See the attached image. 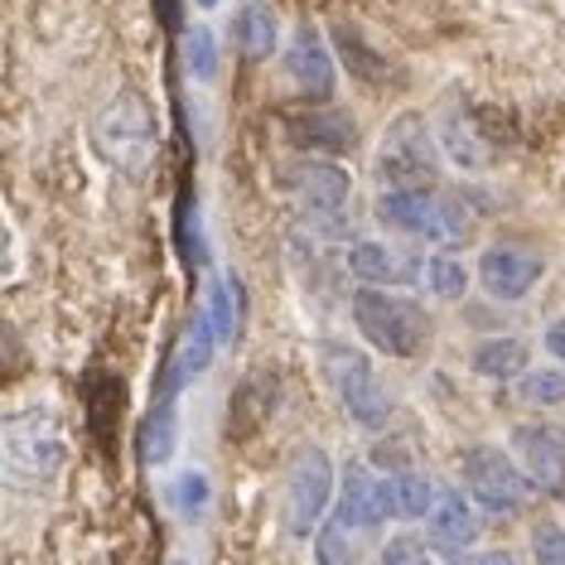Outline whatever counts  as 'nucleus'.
Returning <instances> with one entry per match:
<instances>
[{"instance_id":"obj_2","label":"nucleus","mask_w":565,"mask_h":565,"mask_svg":"<svg viewBox=\"0 0 565 565\" xmlns=\"http://www.w3.org/2000/svg\"><path fill=\"white\" fill-rule=\"evenodd\" d=\"M319 367H324L329 392L349 411V420H358L363 430H387L392 392H387V382L377 377V367H372V358L363 349L329 339V343H319Z\"/></svg>"},{"instance_id":"obj_14","label":"nucleus","mask_w":565,"mask_h":565,"mask_svg":"<svg viewBox=\"0 0 565 565\" xmlns=\"http://www.w3.org/2000/svg\"><path fill=\"white\" fill-rule=\"evenodd\" d=\"M349 271L358 280H367V286H402V280L416 276V262L411 256H402L396 247H387V242H353L349 247Z\"/></svg>"},{"instance_id":"obj_18","label":"nucleus","mask_w":565,"mask_h":565,"mask_svg":"<svg viewBox=\"0 0 565 565\" xmlns=\"http://www.w3.org/2000/svg\"><path fill=\"white\" fill-rule=\"evenodd\" d=\"M333 49H339V58L349 63V73L358 83H367V87H382L392 78V63L377 54L367 40H363V30H353V24H333Z\"/></svg>"},{"instance_id":"obj_15","label":"nucleus","mask_w":565,"mask_h":565,"mask_svg":"<svg viewBox=\"0 0 565 565\" xmlns=\"http://www.w3.org/2000/svg\"><path fill=\"white\" fill-rule=\"evenodd\" d=\"M430 536L440 546H469L473 536H479V512L469 508L465 493H455V488H445V493H435V508H430Z\"/></svg>"},{"instance_id":"obj_3","label":"nucleus","mask_w":565,"mask_h":565,"mask_svg":"<svg viewBox=\"0 0 565 565\" xmlns=\"http://www.w3.org/2000/svg\"><path fill=\"white\" fill-rule=\"evenodd\" d=\"M97 146H102V156L126 174H140L150 160H156L160 121H156V107H150V97L140 93V87H121V93L102 107Z\"/></svg>"},{"instance_id":"obj_19","label":"nucleus","mask_w":565,"mask_h":565,"mask_svg":"<svg viewBox=\"0 0 565 565\" xmlns=\"http://www.w3.org/2000/svg\"><path fill=\"white\" fill-rule=\"evenodd\" d=\"M473 372L479 377H488V382H512V377H522L526 372V343L522 339H483L479 349H473Z\"/></svg>"},{"instance_id":"obj_12","label":"nucleus","mask_w":565,"mask_h":565,"mask_svg":"<svg viewBox=\"0 0 565 565\" xmlns=\"http://www.w3.org/2000/svg\"><path fill=\"white\" fill-rule=\"evenodd\" d=\"M286 136L295 150H324V156H343V150L358 140V126L349 111H333V107H319V111H295L286 117Z\"/></svg>"},{"instance_id":"obj_29","label":"nucleus","mask_w":565,"mask_h":565,"mask_svg":"<svg viewBox=\"0 0 565 565\" xmlns=\"http://www.w3.org/2000/svg\"><path fill=\"white\" fill-rule=\"evenodd\" d=\"M382 565H435V561L416 536H392L387 551H382Z\"/></svg>"},{"instance_id":"obj_28","label":"nucleus","mask_w":565,"mask_h":565,"mask_svg":"<svg viewBox=\"0 0 565 565\" xmlns=\"http://www.w3.org/2000/svg\"><path fill=\"white\" fill-rule=\"evenodd\" d=\"M518 396L526 406H561L565 402V372L561 367H526L518 382Z\"/></svg>"},{"instance_id":"obj_27","label":"nucleus","mask_w":565,"mask_h":565,"mask_svg":"<svg viewBox=\"0 0 565 565\" xmlns=\"http://www.w3.org/2000/svg\"><path fill=\"white\" fill-rule=\"evenodd\" d=\"M426 290L435 295V300H465L469 290V266L459 262V256H430L426 262Z\"/></svg>"},{"instance_id":"obj_22","label":"nucleus","mask_w":565,"mask_h":565,"mask_svg":"<svg viewBox=\"0 0 565 565\" xmlns=\"http://www.w3.org/2000/svg\"><path fill=\"white\" fill-rule=\"evenodd\" d=\"M358 551H363V532H353L349 522L329 518L315 536V561L319 565H358Z\"/></svg>"},{"instance_id":"obj_16","label":"nucleus","mask_w":565,"mask_h":565,"mask_svg":"<svg viewBox=\"0 0 565 565\" xmlns=\"http://www.w3.org/2000/svg\"><path fill=\"white\" fill-rule=\"evenodd\" d=\"M276 44H280V20H276V10L266 6V0H247V6L237 10V49H242V54H247L252 63H262V58L276 54Z\"/></svg>"},{"instance_id":"obj_26","label":"nucleus","mask_w":565,"mask_h":565,"mask_svg":"<svg viewBox=\"0 0 565 565\" xmlns=\"http://www.w3.org/2000/svg\"><path fill=\"white\" fill-rule=\"evenodd\" d=\"M184 68L194 83H213L217 68H223V54H217V40L209 24H194V30L184 34Z\"/></svg>"},{"instance_id":"obj_1","label":"nucleus","mask_w":565,"mask_h":565,"mask_svg":"<svg viewBox=\"0 0 565 565\" xmlns=\"http://www.w3.org/2000/svg\"><path fill=\"white\" fill-rule=\"evenodd\" d=\"M353 324L382 358H416L430 343V315L387 286H363L353 295Z\"/></svg>"},{"instance_id":"obj_23","label":"nucleus","mask_w":565,"mask_h":565,"mask_svg":"<svg viewBox=\"0 0 565 565\" xmlns=\"http://www.w3.org/2000/svg\"><path fill=\"white\" fill-rule=\"evenodd\" d=\"M174 449V402H156V411L140 426V459L146 465H164Z\"/></svg>"},{"instance_id":"obj_9","label":"nucleus","mask_w":565,"mask_h":565,"mask_svg":"<svg viewBox=\"0 0 565 565\" xmlns=\"http://www.w3.org/2000/svg\"><path fill=\"white\" fill-rule=\"evenodd\" d=\"M333 498V465L324 449H305L290 469V483H286V522L295 536H305L310 526L324 518Z\"/></svg>"},{"instance_id":"obj_17","label":"nucleus","mask_w":565,"mask_h":565,"mask_svg":"<svg viewBox=\"0 0 565 565\" xmlns=\"http://www.w3.org/2000/svg\"><path fill=\"white\" fill-rule=\"evenodd\" d=\"M382 508H387V518H430V508H435V488L420 479V473H411V469H396L382 479Z\"/></svg>"},{"instance_id":"obj_11","label":"nucleus","mask_w":565,"mask_h":565,"mask_svg":"<svg viewBox=\"0 0 565 565\" xmlns=\"http://www.w3.org/2000/svg\"><path fill=\"white\" fill-rule=\"evenodd\" d=\"M286 73H290L295 93H300L305 102H329L333 97V83H339V73H333V54H329V44L319 40V30L305 24V30L290 40V49H286Z\"/></svg>"},{"instance_id":"obj_5","label":"nucleus","mask_w":565,"mask_h":565,"mask_svg":"<svg viewBox=\"0 0 565 565\" xmlns=\"http://www.w3.org/2000/svg\"><path fill=\"white\" fill-rule=\"evenodd\" d=\"M372 170L387 189H426V179H435V170H440V140L430 136V126L420 117H402L387 126Z\"/></svg>"},{"instance_id":"obj_7","label":"nucleus","mask_w":565,"mask_h":565,"mask_svg":"<svg viewBox=\"0 0 565 565\" xmlns=\"http://www.w3.org/2000/svg\"><path fill=\"white\" fill-rule=\"evenodd\" d=\"M295 199H300L305 217L319 227V233L339 237L349 227V209H353V174L333 160H305L300 170L290 174Z\"/></svg>"},{"instance_id":"obj_13","label":"nucleus","mask_w":565,"mask_h":565,"mask_svg":"<svg viewBox=\"0 0 565 565\" xmlns=\"http://www.w3.org/2000/svg\"><path fill=\"white\" fill-rule=\"evenodd\" d=\"M333 518L349 522L353 532H363V536H367V532H377V526L387 522V508H382V479H372L363 465H349Z\"/></svg>"},{"instance_id":"obj_31","label":"nucleus","mask_w":565,"mask_h":565,"mask_svg":"<svg viewBox=\"0 0 565 565\" xmlns=\"http://www.w3.org/2000/svg\"><path fill=\"white\" fill-rule=\"evenodd\" d=\"M449 565H518L508 551H473V556H455Z\"/></svg>"},{"instance_id":"obj_32","label":"nucleus","mask_w":565,"mask_h":565,"mask_svg":"<svg viewBox=\"0 0 565 565\" xmlns=\"http://www.w3.org/2000/svg\"><path fill=\"white\" fill-rule=\"evenodd\" d=\"M542 343H546V353H551V358H561V363H565V319H556V324H546Z\"/></svg>"},{"instance_id":"obj_6","label":"nucleus","mask_w":565,"mask_h":565,"mask_svg":"<svg viewBox=\"0 0 565 565\" xmlns=\"http://www.w3.org/2000/svg\"><path fill=\"white\" fill-rule=\"evenodd\" d=\"M465 488L469 498L488 512H522L532 498V479L522 473V465L512 455H503L498 445H473L465 449Z\"/></svg>"},{"instance_id":"obj_10","label":"nucleus","mask_w":565,"mask_h":565,"mask_svg":"<svg viewBox=\"0 0 565 565\" xmlns=\"http://www.w3.org/2000/svg\"><path fill=\"white\" fill-rule=\"evenodd\" d=\"M512 459L536 488L556 493L565 488V430L556 426H518L512 430Z\"/></svg>"},{"instance_id":"obj_34","label":"nucleus","mask_w":565,"mask_h":565,"mask_svg":"<svg viewBox=\"0 0 565 565\" xmlns=\"http://www.w3.org/2000/svg\"><path fill=\"white\" fill-rule=\"evenodd\" d=\"M179 565H184V561H179Z\"/></svg>"},{"instance_id":"obj_21","label":"nucleus","mask_w":565,"mask_h":565,"mask_svg":"<svg viewBox=\"0 0 565 565\" xmlns=\"http://www.w3.org/2000/svg\"><path fill=\"white\" fill-rule=\"evenodd\" d=\"M203 315H209V324H213V333H217V349L237 339V329H242V286H237L233 276H217V280H213Z\"/></svg>"},{"instance_id":"obj_20","label":"nucleus","mask_w":565,"mask_h":565,"mask_svg":"<svg viewBox=\"0 0 565 565\" xmlns=\"http://www.w3.org/2000/svg\"><path fill=\"white\" fill-rule=\"evenodd\" d=\"M58 459H63V445L54 440V435H40V426L24 435L20 420H10V465L15 469L49 473V469H58Z\"/></svg>"},{"instance_id":"obj_4","label":"nucleus","mask_w":565,"mask_h":565,"mask_svg":"<svg viewBox=\"0 0 565 565\" xmlns=\"http://www.w3.org/2000/svg\"><path fill=\"white\" fill-rule=\"evenodd\" d=\"M377 217L406 237L426 242H465L469 237V213L459 203H449L435 189H382Z\"/></svg>"},{"instance_id":"obj_30","label":"nucleus","mask_w":565,"mask_h":565,"mask_svg":"<svg viewBox=\"0 0 565 565\" xmlns=\"http://www.w3.org/2000/svg\"><path fill=\"white\" fill-rule=\"evenodd\" d=\"M532 551H536V565H565V532L561 526H536V542H532Z\"/></svg>"},{"instance_id":"obj_33","label":"nucleus","mask_w":565,"mask_h":565,"mask_svg":"<svg viewBox=\"0 0 565 565\" xmlns=\"http://www.w3.org/2000/svg\"><path fill=\"white\" fill-rule=\"evenodd\" d=\"M199 6H217V0H199Z\"/></svg>"},{"instance_id":"obj_8","label":"nucleus","mask_w":565,"mask_h":565,"mask_svg":"<svg viewBox=\"0 0 565 565\" xmlns=\"http://www.w3.org/2000/svg\"><path fill=\"white\" fill-rule=\"evenodd\" d=\"M473 271H479V286H483L488 300L512 305V300H526V295L536 290V280L546 276V262L536 252L518 247V242H493V247H483Z\"/></svg>"},{"instance_id":"obj_24","label":"nucleus","mask_w":565,"mask_h":565,"mask_svg":"<svg viewBox=\"0 0 565 565\" xmlns=\"http://www.w3.org/2000/svg\"><path fill=\"white\" fill-rule=\"evenodd\" d=\"M440 150L459 164V170H483V164H488V146H483L479 131H473L465 117H455V121H449L445 131H440Z\"/></svg>"},{"instance_id":"obj_25","label":"nucleus","mask_w":565,"mask_h":565,"mask_svg":"<svg viewBox=\"0 0 565 565\" xmlns=\"http://www.w3.org/2000/svg\"><path fill=\"white\" fill-rule=\"evenodd\" d=\"M170 503L179 518H189V522H199L203 512L213 508V483H209V473L203 469H184L179 479L170 483Z\"/></svg>"}]
</instances>
